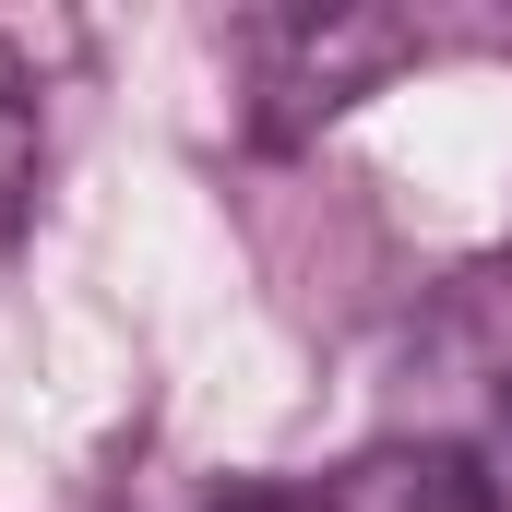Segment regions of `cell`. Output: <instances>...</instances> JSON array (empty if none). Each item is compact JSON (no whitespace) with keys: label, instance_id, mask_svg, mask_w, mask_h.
Here are the masks:
<instances>
[{"label":"cell","instance_id":"7a4b0ae2","mask_svg":"<svg viewBox=\"0 0 512 512\" xmlns=\"http://www.w3.org/2000/svg\"><path fill=\"white\" fill-rule=\"evenodd\" d=\"M36 84H24V48L0 36V239L24 227V203H36Z\"/></svg>","mask_w":512,"mask_h":512},{"label":"cell","instance_id":"6da1fadb","mask_svg":"<svg viewBox=\"0 0 512 512\" xmlns=\"http://www.w3.org/2000/svg\"><path fill=\"white\" fill-rule=\"evenodd\" d=\"M251 60H262V96H274V131H310L334 108H358L393 60H417V24H393V12H274V24H251Z\"/></svg>","mask_w":512,"mask_h":512}]
</instances>
